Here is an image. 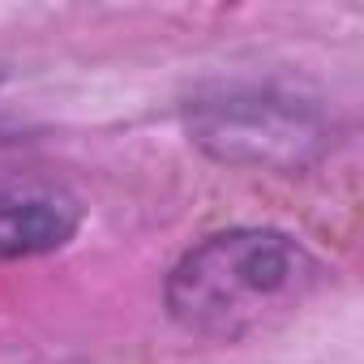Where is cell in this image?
<instances>
[{"label": "cell", "instance_id": "cell-1", "mask_svg": "<svg viewBox=\"0 0 364 364\" xmlns=\"http://www.w3.org/2000/svg\"><path fill=\"white\" fill-rule=\"evenodd\" d=\"M321 266L313 253L274 228H228L198 240L163 283L167 317L202 338H245L291 313Z\"/></svg>", "mask_w": 364, "mask_h": 364}, {"label": "cell", "instance_id": "cell-2", "mask_svg": "<svg viewBox=\"0 0 364 364\" xmlns=\"http://www.w3.org/2000/svg\"><path fill=\"white\" fill-rule=\"evenodd\" d=\"M193 146L232 167L300 171L330 146V120L321 107L270 86H223L198 95L185 107Z\"/></svg>", "mask_w": 364, "mask_h": 364}, {"label": "cell", "instance_id": "cell-3", "mask_svg": "<svg viewBox=\"0 0 364 364\" xmlns=\"http://www.w3.org/2000/svg\"><path fill=\"white\" fill-rule=\"evenodd\" d=\"M82 228V202L43 176H0V262L65 249Z\"/></svg>", "mask_w": 364, "mask_h": 364}]
</instances>
